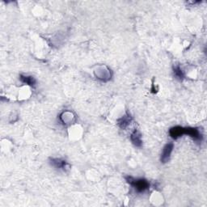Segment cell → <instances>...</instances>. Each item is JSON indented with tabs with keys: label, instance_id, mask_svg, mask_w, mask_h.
I'll use <instances>...</instances> for the list:
<instances>
[{
	"label": "cell",
	"instance_id": "obj_1",
	"mask_svg": "<svg viewBox=\"0 0 207 207\" xmlns=\"http://www.w3.org/2000/svg\"><path fill=\"white\" fill-rule=\"evenodd\" d=\"M128 182L132 186L135 188L138 192H142V191L146 190L147 188L149 187L148 182L144 181V180H135V179L129 177V178H128Z\"/></svg>",
	"mask_w": 207,
	"mask_h": 207
},
{
	"label": "cell",
	"instance_id": "obj_2",
	"mask_svg": "<svg viewBox=\"0 0 207 207\" xmlns=\"http://www.w3.org/2000/svg\"><path fill=\"white\" fill-rule=\"evenodd\" d=\"M172 148H173V145L172 144H167L165 146V147L163 150V153H162V156H161V160L164 163L167 162L168 160V159L170 157V155L172 151Z\"/></svg>",
	"mask_w": 207,
	"mask_h": 207
},
{
	"label": "cell",
	"instance_id": "obj_3",
	"mask_svg": "<svg viewBox=\"0 0 207 207\" xmlns=\"http://www.w3.org/2000/svg\"><path fill=\"white\" fill-rule=\"evenodd\" d=\"M170 134L174 138H177L178 137H181L183 134V128L181 127H175L170 130Z\"/></svg>",
	"mask_w": 207,
	"mask_h": 207
},
{
	"label": "cell",
	"instance_id": "obj_4",
	"mask_svg": "<svg viewBox=\"0 0 207 207\" xmlns=\"http://www.w3.org/2000/svg\"><path fill=\"white\" fill-rule=\"evenodd\" d=\"M131 140H132V142L134 143L135 144L136 146H138V147L141 146V136H140V134H139L137 131H135L134 134H132V135H131Z\"/></svg>",
	"mask_w": 207,
	"mask_h": 207
},
{
	"label": "cell",
	"instance_id": "obj_5",
	"mask_svg": "<svg viewBox=\"0 0 207 207\" xmlns=\"http://www.w3.org/2000/svg\"><path fill=\"white\" fill-rule=\"evenodd\" d=\"M20 79L21 80L23 81V83L26 84H29V85H34L35 80L32 77H28V76H20Z\"/></svg>",
	"mask_w": 207,
	"mask_h": 207
},
{
	"label": "cell",
	"instance_id": "obj_6",
	"mask_svg": "<svg viewBox=\"0 0 207 207\" xmlns=\"http://www.w3.org/2000/svg\"><path fill=\"white\" fill-rule=\"evenodd\" d=\"M53 164L54 165L55 167H64L66 166V162L62 161L60 159H53Z\"/></svg>",
	"mask_w": 207,
	"mask_h": 207
},
{
	"label": "cell",
	"instance_id": "obj_7",
	"mask_svg": "<svg viewBox=\"0 0 207 207\" xmlns=\"http://www.w3.org/2000/svg\"><path fill=\"white\" fill-rule=\"evenodd\" d=\"M175 75H176V77H178L179 79H182L184 77V75H183V72H182V70L177 66L175 68Z\"/></svg>",
	"mask_w": 207,
	"mask_h": 207
}]
</instances>
